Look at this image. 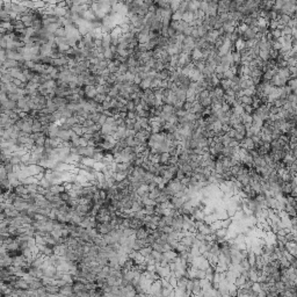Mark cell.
<instances>
[{"label": "cell", "instance_id": "1", "mask_svg": "<svg viewBox=\"0 0 297 297\" xmlns=\"http://www.w3.org/2000/svg\"><path fill=\"white\" fill-rule=\"evenodd\" d=\"M287 79H284V78H282L279 73H276V74H274V77L272 78V80H270V83L273 84V86H275V87H283V86H286L287 85Z\"/></svg>", "mask_w": 297, "mask_h": 297}, {"label": "cell", "instance_id": "2", "mask_svg": "<svg viewBox=\"0 0 297 297\" xmlns=\"http://www.w3.org/2000/svg\"><path fill=\"white\" fill-rule=\"evenodd\" d=\"M293 189H294V187H293L291 182L284 181V182L281 185V190H282V193H283L284 195H291Z\"/></svg>", "mask_w": 297, "mask_h": 297}, {"label": "cell", "instance_id": "3", "mask_svg": "<svg viewBox=\"0 0 297 297\" xmlns=\"http://www.w3.org/2000/svg\"><path fill=\"white\" fill-rule=\"evenodd\" d=\"M284 210L287 211V214H288L290 217H295V216H297V210H296V208H295V205H293V204H286Z\"/></svg>", "mask_w": 297, "mask_h": 297}, {"label": "cell", "instance_id": "4", "mask_svg": "<svg viewBox=\"0 0 297 297\" xmlns=\"http://www.w3.org/2000/svg\"><path fill=\"white\" fill-rule=\"evenodd\" d=\"M279 262H280V268H289L290 267V262L288 261V259L284 255H282L279 259Z\"/></svg>", "mask_w": 297, "mask_h": 297}, {"label": "cell", "instance_id": "5", "mask_svg": "<svg viewBox=\"0 0 297 297\" xmlns=\"http://www.w3.org/2000/svg\"><path fill=\"white\" fill-rule=\"evenodd\" d=\"M275 287H276V290H277V293H279V294H281V293L286 289V284H284V282H283V281H281V280L275 282Z\"/></svg>", "mask_w": 297, "mask_h": 297}]
</instances>
